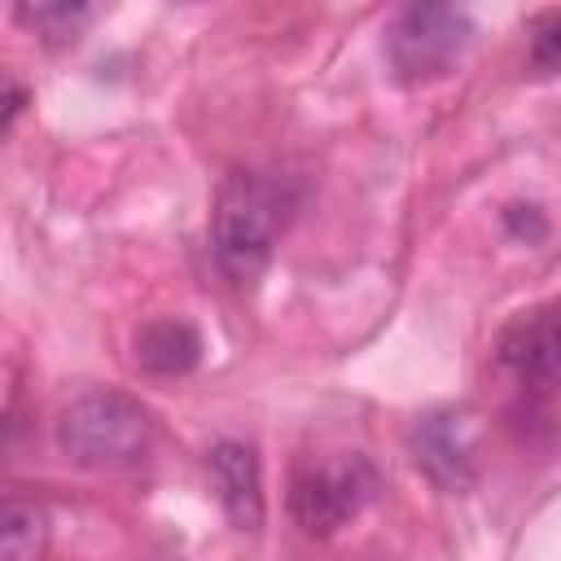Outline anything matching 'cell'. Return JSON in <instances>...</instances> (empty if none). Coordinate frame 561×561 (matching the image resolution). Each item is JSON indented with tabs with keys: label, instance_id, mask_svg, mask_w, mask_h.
<instances>
[{
	"label": "cell",
	"instance_id": "6da1fadb",
	"mask_svg": "<svg viewBox=\"0 0 561 561\" xmlns=\"http://www.w3.org/2000/svg\"><path fill=\"white\" fill-rule=\"evenodd\" d=\"M289 206H294L289 188L263 171L224 175L210 210V245L219 272L232 285H250L267 267L276 237L289 224Z\"/></svg>",
	"mask_w": 561,
	"mask_h": 561
},
{
	"label": "cell",
	"instance_id": "7a4b0ae2",
	"mask_svg": "<svg viewBox=\"0 0 561 561\" xmlns=\"http://www.w3.org/2000/svg\"><path fill=\"white\" fill-rule=\"evenodd\" d=\"M153 421L149 408L123 390H88L70 399L57 416V447L83 469L131 465L149 447Z\"/></svg>",
	"mask_w": 561,
	"mask_h": 561
},
{
	"label": "cell",
	"instance_id": "3957f363",
	"mask_svg": "<svg viewBox=\"0 0 561 561\" xmlns=\"http://www.w3.org/2000/svg\"><path fill=\"white\" fill-rule=\"evenodd\" d=\"M377 491H381V473L359 451L302 460L289 478V517L302 526V535L324 539L346 522H355Z\"/></svg>",
	"mask_w": 561,
	"mask_h": 561
},
{
	"label": "cell",
	"instance_id": "277c9868",
	"mask_svg": "<svg viewBox=\"0 0 561 561\" xmlns=\"http://www.w3.org/2000/svg\"><path fill=\"white\" fill-rule=\"evenodd\" d=\"M473 35V22L465 18V9L456 4H408L390 35H386V57L399 83H430L443 79L465 44Z\"/></svg>",
	"mask_w": 561,
	"mask_h": 561
},
{
	"label": "cell",
	"instance_id": "5b68a950",
	"mask_svg": "<svg viewBox=\"0 0 561 561\" xmlns=\"http://www.w3.org/2000/svg\"><path fill=\"white\" fill-rule=\"evenodd\" d=\"M557 355H561V333H557V311L552 307L517 316L495 342L500 368L513 373L526 390H539V394H548L552 381H557Z\"/></svg>",
	"mask_w": 561,
	"mask_h": 561
},
{
	"label": "cell",
	"instance_id": "8992f818",
	"mask_svg": "<svg viewBox=\"0 0 561 561\" xmlns=\"http://www.w3.org/2000/svg\"><path fill=\"white\" fill-rule=\"evenodd\" d=\"M215 495L237 530H259L263 526V478H259V451L241 438H224L206 456Z\"/></svg>",
	"mask_w": 561,
	"mask_h": 561
},
{
	"label": "cell",
	"instance_id": "52a82bcc",
	"mask_svg": "<svg viewBox=\"0 0 561 561\" xmlns=\"http://www.w3.org/2000/svg\"><path fill=\"white\" fill-rule=\"evenodd\" d=\"M412 451L416 465L447 491H465L473 482L469 447H465V425L456 412H425L412 430Z\"/></svg>",
	"mask_w": 561,
	"mask_h": 561
},
{
	"label": "cell",
	"instance_id": "ba28073f",
	"mask_svg": "<svg viewBox=\"0 0 561 561\" xmlns=\"http://www.w3.org/2000/svg\"><path fill=\"white\" fill-rule=\"evenodd\" d=\"M136 368L149 377H184L202 359V333L180 316H158L136 329L131 337Z\"/></svg>",
	"mask_w": 561,
	"mask_h": 561
},
{
	"label": "cell",
	"instance_id": "9c48e42d",
	"mask_svg": "<svg viewBox=\"0 0 561 561\" xmlns=\"http://www.w3.org/2000/svg\"><path fill=\"white\" fill-rule=\"evenodd\" d=\"M53 522L35 500H0V561H44Z\"/></svg>",
	"mask_w": 561,
	"mask_h": 561
},
{
	"label": "cell",
	"instance_id": "30bf717a",
	"mask_svg": "<svg viewBox=\"0 0 561 561\" xmlns=\"http://www.w3.org/2000/svg\"><path fill=\"white\" fill-rule=\"evenodd\" d=\"M13 18L31 35H39L44 44H75L83 35V26L92 22V9L88 4H66V0L61 4H18Z\"/></svg>",
	"mask_w": 561,
	"mask_h": 561
},
{
	"label": "cell",
	"instance_id": "8fae6325",
	"mask_svg": "<svg viewBox=\"0 0 561 561\" xmlns=\"http://www.w3.org/2000/svg\"><path fill=\"white\" fill-rule=\"evenodd\" d=\"M557 44H561V13L557 9H543L530 22V61H535L539 75H552L557 70Z\"/></svg>",
	"mask_w": 561,
	"mask_h": 561
},
{
	"label": "cell",
	"instance_id": "7c38bea8",
	"mask_svg": "<svg viewBox=\"0 0 561 561\" xmlns=\"http://www.w3.org/2000/svg\"><path fill=\"white\" fill-rule=\"evenodd\" d=\"M504 224H508L517 237H526V241H539V237L548 232V219L539 215V206H508V210H504Z\"/></svg>",
	"mask_w": 561,
	"mask_h": 561
},
{
	"label": "cell",
	"instance_id": "4fadbf2b",
	"mask_svg": "<svg viewBox=\"0 0 561 561\" xmlns=\"http://www.w3.org/2000/svg\"><path fill=\"white\" fill-rule=\"evenodd\" d=\"M22 105H26V88L4 83V88H0V136L13 127V118L22 114Z\"/></svg>",
	"mask_w": 561,
	"mask_h": 561
}]
</instances>
